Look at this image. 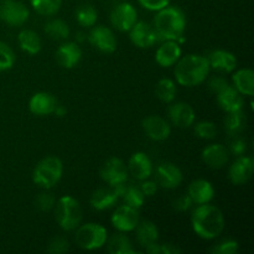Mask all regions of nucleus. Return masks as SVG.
<instances>
[{
  "label": "nucleus",
  "mask_w": 254,
  "mask_h": 254,
  "mask_svg": "<svg viewBox=\"0 0 254 254\" xmlns=\"http://www.w3.org/2000/svg\"><path fill=\"white\" fill-rule=\"evenodd\" d=\"M191 225L196 235L202 240H215L225 230V217L221 210L208 203L198 205L191 216Z\"/></svg>",
  "instance_id": "obj_1"
},
{
  "label": "nucleus",
  "mask_w": 254,
  "mask_h": 254,
  "mask_svg": "<svg viewBox=\"0 0 254 254\" xmlns=\"http://www.w3.org/2000/svg\"><path fill=\"white\" fill-rule=\"evenodd\" d=\"M186 16L178 6H165L159 10L154 19V29L161 41L173 40L178 44L184 42Z\"/></svg>",
  "instance_id": "obj_2"
},
{
  "label": "nucleus",
  "mask_w": 254,
  "mask_h": 254,
  "mask_svg": "<svg viewBox=\"0 0 254 254\" xmlns=\"http://www.w3.org/2000/svg\"><path fill=\"white\" fill-rule=\"evenodd\" d=\"M207 57L202 55L189 54L180 57L175 64L174 74L179 84L185 87H195L205 82L210 73Z\"/></svg>",
  "instance_id": "obj_3"
},
{
  "label": "nucleus",
  "mask_w": 254,
  "mask_h": 254,
  "mask_svg": "<svg viewBox=\"0 0 254 254\" xmlns=\"http://www.w3.org/2000/svg\"><path fill=\"white\" fill-rule=\"evenodd\" d=\"M64 174L62 161L56 156H46L37 163L32 171V181L40 188L49 190L56 186Z\"/></svg>",
  "instance_id": "obj_4"
},
{
  "label": "nucleus",
  "mask_w": 254,
  "mask_h": 254,
  "mask_svg": "<svg viewBox=\"0 0 254 254\" xmlns=\"http://www.w3.org/2000/svg\"><path fill=\"white\" fill-rule=\"evenodd\" d=\"M55 218L64 231H73L82 222V207L72 196H62L55 203Z\"/></svg>",
  "instance_id": "obj_5"
},
{
  "label": "nucleus",
  "mask_w": 254,
  "mask_h": 254,
  "mask_svg": "<svg viewBox=\"0 0 254 254\" xmlns=\"http://www.w3.org/2000/svg\"><path fill=\"white\" fill-rule=\"evenodd\" d=\"M74 241L82 250L96 251L103 247L108 238L106 227L99 223H84L76 228Z\"/></svg>",
  "instance_id": "obj_6"
},
{
  "label": "nucleus",
  "mask_w": 254,
  "mask_h": 254,
  "mask_svg": "<svg viewBox=\"0 0 254 254\" xmlns=\"http://www.w3.org/2000/svg\"><path fill=\"white\" fill-rule=\"evenodd\" d=\"M30 11L24 2L19 0L0 1V20L10 26H21L29 19Z\"/></svg>",
  "instance_id": "obj_7"
},
{
  "label": "nucleus",
  "mask_w": 254,
  "mask_h": 254,
  "mask_svg": "<svg viewBox=\"0 0 254 254\" xmlns=\"http://www.w3.org/2000/svg\"><path fill=\"white\" fill-rule=\"evenodd\" d=\"M138 21V12L130 2H119L111 12V22L117 30L127 32Z\"/></svg>",
  "instance_id": "obj_8"
},
{
  "label": "nucleus",
  "mask_w": 254,
  "mask_h": 254,
  "mask_svg": "<svg viewBox=\"0 0 254 254\" xmlns=\"http://www.w3.org/2000/svg\"><path fill=\"white\" fill-rule=\"evenodd\" d=\"M111 221L113 227L119 232H131L139 223L138 210L124 203L116 208Z\"/></svg>",
  "instance_id": "obj_9"
},
{
  "label": "nucleus",
  "mask_w": 254,
  "mask_h": 254,
  "mask_svg": "<svg viewBox=\"0 0 254 254\" xmlns=\"http://www.w3.org/2000/svg\"><path fill=\"white\" fill-rule=\"evenodd\" d=\"M129 37L130 41L139 49H150L159 41L154 26L145 21H136L129 30Z\"/></svg>",
  "instance_id": "obj_10"
},
{
  "label": "nucleus",
  "mask_w": 254,
  "mask_h": 254,
  "mask_svg": "<svg viewBox=\"0 0 254 254\" xmlns=\"http://www.w3.org/2000/svg\"><path fill=\"white\" fill-rule=\"evenodd\" d=\"M101 178L109 186L124 184L128 179V169L121 159L111 158L101 168Z\"/></svg>",
  "instance_id": "obj_11"
},
{
  "label": "nucleus",
  "mask_w": 254,
  "mask_h": 254,
  "mask_svg": "<svg viewBox=\"0 0 254 254\" xmlns=\"http://www.w3.org/2000/svg\"><path fill=\"white\" fill-rule=\"evenodd\" d=\"M88 40L92 46L103 54H113L117 50V39L113 31L103 25L93 27L89 32Z\"/></svg>",
  "instance_id": "obj_12"
},
{
  "label": "nucleus",
  "mask_w": 254,
  "mask_h": 254,
  "mask_svg": "<svg viewBox=\"0 0 254 254\" xmlns=\"http://www.w3.org/2000/svg\"><path fill=\"white\" fill-rule=\"evenodd\" d=\"M143 130L154 141L166 140L171 134L170 124L160 116L146 117L143 121Z\"/></svg>",
  "instance_id": "obj_13"
},
{
  "label": "nucleus",
  "mask_w": 254,
  "mask_h": 254,
  "mask_svg": "<svg viewBox=\"0 0 254 254\" xmlns=\"http://www.w3.org/2000/svg\"><path fill=\"white\" fill-rule=\"evenodd\" d=\"M254 161L251 156H238L228 170V178L233 185L246 184L253 175Z\"/></svg>",
  "instance_id": "obj_14"
},
{
  "label": "nucleus",
  "mask_w": 254,
  "mask_h": 254,
  "mask_svg": "<svg viewBox=\"0 0 254 254\" xmlns=\"http://www.w3.org/2000/svg\"><path fill=\"white\" fill-rule=\"evenodd\" d=\"M169 118L171 123L178 128H190L196 118L192 107L185 102H178L169 107Z\"/></svg>",
  "instance_id": "obj_15"
},
{
  "label": "nucleus",
  "mask_w": 254,
  "mask_h": 254,
  "mask_svg": "<svg viewBox=\"0 0 254 254\" xmlns=\"http://www.w3.org/2000/svg\"><path fill=\"white\" fill-rule=\"evenodd\" d=\"M183 181V173L173 163H161L156 168V183L164 189H176Z\"/></svg>",
  "instance_id": "obj_16"
},
{
  "label": "nucleus",
  "mask_w": 254,
  "mask_h": 254,
  "mask_svg": "<svg viewBox=\"0 0 254 254\" xmlns=\"http://www.w3.org/2000/svg\"><path fill=\"white\" fill-rule=\"evenodd\" d=\"M217 103L222 111L226 113H231V112L241 111L245 106V99L240 92L236 89L235 86L227 84L225 88L217 92Z\"/></svg>",
  "instance_id": "obj_17"
},
{
  "label": "nucleus",
  "mask_w": 254,
  "mask_h": 254,
  "mask_svg": "<svg viewBox=\"0 0 254 254\" xmlns=\"http://www.w3.org/2000/svg\"><path fill=\"white\" fill-rule=\"evenodd\" d=\"M127 169H128V173H130V175H133L134 179H136L139 181H143L151 176V173H153V163H151L150 158L145 153L138 151V153H134L130 156Z\"/></svg>",
  "instance_id": "obj_18"
},
{
  "label": "nucleus",
  "mask_w": 254,
  "mask_h": 254,
  "mask_svg": "<svg viewBox=\"0 0 254 254\" xmlns=\"http://www.w3.org/2000/svg\"><path fill=\"white\" fill-rule=\"evenodd\" d=\"M210 68L221 73H231L237 67V60L236 56L230 51L226 50H215L210 52L207 57Z\"/></svg>",
  "instance_id": "obj_19"
},
{
  "label": "nucleus",
  "mask_w": 254,
  "mask_h": 254,
  "mask_svg": "<svg viewBox=\"0 0 254 254\" xmlns=\"http://www.w3.org/2000/svg\"><path fill=\"white\" fill-rule=\"evenodd\" d=\"M57 99L49 92H39L30 98L29 109L35 116H49L57 107Z\"/></svg>",
  "instance_id": "obj_20"
},
{
  "label": "nucleus",
  "mask_w": 254,
  "mask_h": 254,
  "mask_svg": "<svg viewBox=\"0 0 254 254\" xmlns=\"http://www.w3.org/2000/svg\"><path fill=\"white\" fill-rule=\"evenodd\" d=\"M181 57V47L180 44L173 40L164 41L160 46L158 47L155 52V61L156 64H160L161 67H171L179 61Z\"/></svg>",
  "instance_id": "obj_21"
},
{
  "label": "nucleus",
  "mask_w": 254,
  "mask_h": 254,
  "mask_svg": "<svg viewBox=\"0 0 254 254\" xmlns=\"http://www.w3.org/2000/svg\"><path fill=\"white\" fill-rule=\"evenodd\" d=\"M188 195L196 205L208 203L215 197V189L210 181L205 179H197L189 185Z\"/></svg>",
  "instance_id": "obj_22"
},
{
  "label": "nucleus",
  "mask_w": 254,
  "mask_h": 254,
  "mask_svg": "<svg viewBox=\"0 0 254 254\" xmlns=\"http://www.w3.org/2000/svg\"><path fill=\"white\" fill-rule=\"evenodd\" d=\"M82 59V51L76 42H64L57 49L56 61L64 68H73Z\"/></svg>",
  "instance_id": "obj_23"
},
{
  "label": "nucleus",
  "mask_w": 254,
  "mask_h": 254,
  "mask_svg": "<svg viewBox=\"0 0 254 254\" xmlns=\"http://www.w3.org/2000/svg\"><path fill=\"white\" fill-rule=\"evenodd\" d=\"M201 156L208 168L222 169L228 161V150L222 144H210L203 149Z\"/></svg>",
  "instance_id": "obj_24"
},
{
  "label": "nucleus",
  "mask_w": 254,
  "mask_h": 254,
  "mask_svg": "<svg viewBox=\"0 0 254 254\" xmlns=\"http://www.w3.org/2000/svg\"><path fill=\"white\" fill-rule=\"evenodd\" d=\"M119 198L121 197L113 186H109V188H101L94 191L89 198V203L94 210L104 211L113 207L118 202Z\"/></svg>",
  "instance_id": "obj_25"
},
{
  "label": "nucleus",
  "mask_w": 254,
  "mask_h": 254,
  "mask_svg": "<svg viewBox=\"0 0 254 254\" xmlns=\"http://www.w3.org/2000/svg\"><path fill=\"white\" fill-rule=\"evenodd\" d=\"M236 89L242 96L252 97L254 94V73L251 68H242L235 72L232 77Z\"/></svg>",
  "instance_id": "obj_26"
},
{
  "label": "nucleus",
  "mask_w": 254,
  "mask_h": 254,
  "mask_svg": "<svg viewBox=\"0 0 254 254\" xmlns=\"http://www.w3.org/2000/svg\"><path fill=\"white\" fill-rule=\"evenodd\" d=\"M136 231V240L141 247H146L150 243L158 242L159 231L155 223L151 221H139L138 226L135 227Z\"/></svg>",
  "instance_id": "obj_27"
},
{
  "label": "nucleus",
  "mask_w": 254,
  "mask_h": 254,
  "mask_svg": "<svg viewBox=\"0 0 254 254\" xmlns=\"http://www.w3.org/2000/svg\"><path fill=\"white\" fill-rule=\"evenodd\" d=\"M17 42H19L20 49L29 55L39 54L42 46L41 39H40L39 34H36V32L32 31V30L27 29L19 32Z\"/></svg>",
  "instance_id": "obj_28"
},
{
  "label": "nucleus",
  "mask_w": 254,
  "mask_h": 254,
  "mask_svg": "<svg viewBox=\"0 0 254 254\" xmlns=\"http://www.w3.org/2000/svg\"><path fill=\"white\" fill-rule=\"evenodd\" d=\"M107 248L111 254H133L135 250L131 246L130 240L124 232L114 233L111 238H107Z\"/></svg>",
  "instance_id": "obj_29"
},
{
  "label": "nucleus",
  "mask_w": 254,
  "mask_h": 254,
  "mask_svg": "<svg viewBox=\"0 0 254 254\" xmlns=\"http://www.w3.org/2000/svg\"><path fill=\"white\" fill-rule=\"evenodd\" d=\"M246 126H247V118H246V114L243 113L242 109L227 113V117L225 119V128L230 135H238L245 130Z\"/></svg>",
  "instance_id": "obj_30"
},
{
  "label": "nucleus",
  "mask_w": 254,
  "mask_h": 254,
  "mask_svg": "<svg viewBox=\"0 0 254 254\" xmlns=\"http://www.w3.org/2000/svg\"><path fill=\"white\" fill-rule=\"evenodd\" d=\"M155 94L164 103H171L176 97V84L170 78H161L155 86Z\"/></svg>",
  "instance_id": "obj_31"
},
{
  "label": "nucleus",
  "mask_w": 254,
  "mask_h": 254,
  "mask_svg": "<svg viewBox=\"0 0 254 254\" xmlns=\"http://www.w3.org/2000/svg\"><path fill=\"white\" fill-rule=\"evenodd\" d=\"M45 32L52 40H66L69 36V27L64 20L55 19L45 25Z\"/></svg>",
  "instance_id": "obj_32"
},
{
  "label": "nucleus",
  "mask_w": 254,
  "mask_h": 254,
  "mask_svg": "<svg viewBox=\"0 0 254 254\" xmlns=\"http://www.w3.org/2000/svg\"><path fill=\"white\" fill-rule=\"evenodd\" d=\"M122 198H123L126 205L136 208V210H139L144 205V202H145V196L141 192L139 185L126 186V190H124L123 195H122Z\"/></svg>",
  "instance_id": "obj_33"
},
{
  "label": "nucleus",
  "mask_w": 254,
  "mask_h": 254,
  "mask_svg": "<svg viewBox=\"0 0 254 254\" xmlns=\"http://www.w3.org/2000/svg\"><path fill=\"white\" fill-rule=\"evenodd\" d=\"M31 6L42 16H52L57 14L62 5V0H30Z\"/></svg>",
  "instance_id": "obj_34"
},
{
  "label": "nucleus",
  "mask_w": 254,
  "mask_h": 254,
  "mask_svg": "<svg viewBox=\"0 0 254 254\" xmlns=\"http://www.w3.org/2000/svg\"><path fill=\"white\" fill-rule=\"evenodd\" d=\"M97 10L94 9L93 5L83 4L76 10V20L81 26L92 27L97 21Z\"/></svg>",
  "instance_id": "obj_35"
},
{
  "label": "nucleus",
  "mask_w": 254,
  "mask_h": 254,
  "mask_svg": "<svg viewBox=\"0 0 254 254\" xmlns=\"http://www.w3.org/2000/svg\"><path fill=\"white\" fill-rule=\"evenodd\" d=\"M15 64V54L11 47L0 41V72L7 71Z\"/></svg>",
  "instance_id": "obj_36"
},
{
  "label": "nucleus",
  "mask_w": 254,
  "mask_h": 254,
  "mask_svg": "<svg viewBox=\"0 0 254 254\" xmlns=\"http://www.w3.org/2000/svg\"><path fill=\"white\" fill-rule=\"evenodd\" d=\"M195 134L200 139L210 140V139H213L217 135V128H216L215 123H212V122H198L195 126Z\"/></svg>",
  "instance_id": "obj_37"
},
{
  "label": "nucleus",
  "mask_w": 254,
  "mask_h": 254,
  "mask_svg": "<svg viewBox=\"0 0 254 254\" xmlns=\"http://www.w3.org/2000/svg\"><path fill=\"white\" fill-rule=\"evenodd\" d=\"M55 203H56V198L50 192H41L35 198V206L41 212H49V211H51L55 207Z\"/></svg>",
  "instance_id": "obj_38"
},
{
  "label": "nucleus",
  "mask_w": 254,
  "mask_h": 254,
  "mask_svg": "<svg viewBox=\"0 0 254 254\" xmlns=\"http://www.w3.org/2000/svg\"><path fill=\"white\" fill-rule=\"evenodd\" d=\"M240 250V245L235 240H226L218 243L212 248V253L215 254H236Z\"/></svg>",
  "instance_id": "obj_39"
},
{
  "label": "nucleus",
  "mask_w": 254,
  "mask_h": 254,
  "mask_svg": "<svg viewBox=\"0 0 254 254\" xmlns=\"http://www.w3.org/2000/svg\"><path fill=\"white\" fill-rule=\"evenodd\" d=\"M68 241L66 240L64 237H61V236H56V237L52 238L49 243V251L50 253H64L66 251H68Z\"/></svg>",
  "instance_id": "obj_40"
},
{
  "label": "nucleus",
  "mask_w": 254,
  "mask_h": 254,
  "mask_svg": "<svg viewBox=\"0 0 254 254\" xmlns=\"http://www.w3.org/2000/svg\"><path fill=\"white\" fill-rule=\"evenodd\" d=\"M138 1L144 9L150 10V11H159L163 7L168 6L171 0H138Z\"/></svg>",
  "instance_id": "obj_41"
},
{
  "label": "nucleus",
  "mask_w": 254,
  "mask_h": 254,
  "mask_svg": "<svg viewBox=\"0 0 254 254\" xmlns=\"http://www.w3.org/2000/svg\"><path fill=\"white\" fill-rule=\"evenodd\" d=\"M192 200H191V197L188 193H186V195L179 196V197L174 201V208H176V210L180 211V212H185V211L190 210V208L192 207Z\"/></svg>",
  "instance_id": "obj_42"
},
{
  "label": "nucleus",
  "mask_w": 254,
  "mask_h": 254,
  "mask_svg": "<svg viewBox=\"0 0 254 254\" xmlns=\"http://www.w3.org/2000/svg\"><path fill=\"white\" fill-rule=\"evenodd\" d=\"M139 188H140L141 192L144 193L145 197H150V196L155 195L156 191H158V183H156V181H150L146 179V180L141 181Z\"/></svg>",
  "instance_id": "obj_43"
},
{
  "label": "nucleus",
  "mask_w": 254,
  "mask_h": 254,
  "mask_svg": "<svg viewBox=\"0 0 254 254\" xmlns=\"http://www.w3.org/2000/svg\"><path fill=\"white\" fill-rule=\"evenodd\" d=\"M230 150L231 153L236 156L243 155V154L246 153V150H247V143H246V140H243V139L236 138L235 140L231 143Z\"/></svg>",
  "instance_id": "obj_44"
},
{
  "label": "nucleus",
  "mask_w": 254,
  "mask_h": 254,
  "mask_svg": "<svg viewBox=\"0 0 254 254\" xmlns=\"http://www.w3.org/2000/svg\"><path fill=\"white\" fill-rule=\"evenodd\" d=\"M228 82L226 81L223 77H213V78L210 81V83H208V87H210V89L213 92V93H217V92H220L221 89L225 88Z\"/></svg>",
  "instance_id": "obj_45"
},
{
  "label": "nucleus",
  "mask_w": 254,
  "mask_h": 254,
  "mask_svg": "<svg viewBox=\"0 0 254 254\" xmlns=\"http://www.w3.org/2000/svg\"><path fill=\"white\" fill-rule=\"evenodd\" d=\"M180 248L173 243H163L160 245V254H178L180 253Z\"/></svg>",
  "instance_id": "obj_46"
},
{
  "label": "nucleus",
  "mask_w": 254,
  "mask_h": 254,
  "mask_svg": "<svg viewBox=\"0 0 254 254\" xmlns=\"http://www.w3.org/2000/svg\"><path fill=\"white\" fill-rule=\"evenodd\" d=\"M54 113L56 114L57 117H64V116H66L67 111H66V108H64V107L59 106V104H57V107H56V108H55Z\"/></svg>",
  "instance_id": "obj_47"
}]
</instances>
